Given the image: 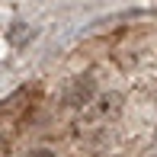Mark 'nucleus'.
Here are the masks:
<instances>
[{"instance_id": "1", "label": "nucleus", "mask_w": 157, "mask_h": 157, "mask_svg": "<svg viewBox=\"0 0 157 157\" xmlns=\"http://www.w3.org/2000/svg\"><path fill=\"white\" fill-rule=\"evenodd\" d=\"M32 157H55V154H52V151H48V147H39V151H35Z\"/></svg>"}]
</instances>
